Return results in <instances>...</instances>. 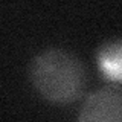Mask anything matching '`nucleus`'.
Here are the masks:
<instances>
[{
    "label": "nucleus",
    "instance_id": "1",
    "mask_svg": "<svg viewBox=\"0 0 122 122\" xmlns=\"http://www.w3.org/2000/svg\"><path fill=\"white\" fill-rule=\"evenodd\" d=\"M29 79L41 98L53 104H70L84 93L87 70L82 61L61 47H49L32 58Z\"/></svg>",
    "mask_w": 122,
    "mask_h": 122
},
{
    "label": "nucleus",
    "instance_id": "2",
    "mask_svg": "<svg viewBox=\"0 0 122 122\" xmlns=\"http://www.w3.org/2000/svg\"><path fill=\"white\" fill-rule=\"evenodd\" d=\"M78 122H122V87L107 86L92 92L82 102Z\"/></svg>",
    "mask_w": 122,
    "mask_h": 122
},
{
    "label": "nucleus",
    "instance_id": "3",
    "mask_svg": "<svg viewBox=\"0 0 122 122\" xmlns=\"http://www.w3.org/2000/svg\"><path fill=\"white\" fill-rule=\"evenodd\" d=\"M96 64L107 81L122 84V38H113L99 46Z\"/></svg>",
    "mask_w": 122,
    "mask_h": 122
}]
</instances>
